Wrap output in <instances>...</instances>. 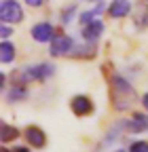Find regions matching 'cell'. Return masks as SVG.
Wrapping results in <instances>:
<instances>
[{
    "mask_svg": "<svg viewBox=\"0 0 148 152\" xmlns=\"http://www.w3.org/2000/svg\"><path fill=\"white\" fill-rule=\"evenodd\" d=\"M23 2L28 4V7H32V9H38V7H42L47 0H23Z\"/></svg>",
    "mask_w": 148,
    "mask_h": 152,
    "instance_id": "obj_19",
    "label": "cell"
},
{
    "mask_svg": "<svg viewBox=\"0 0 148 152\" xmlns=\"http://www.w3.org/2000/svg\"><path fill=\"white\" fill-rule=\"evenodd\" d=\"M110 97H112V108L116 112L131 110L136 104V89L125 76L112 74L110 76Z\"/></svg>",
    "mask_w": 148,
    "mask_h": 152,
    "instance_id": "obj_1",
    "label": "cell"
},
{
    "mask_svg": "<svg viewBox=\"0 0 148 152\" xmlns=\"http://www.w3.org/2000/svg\"><path fill=\"white\" fill-rule=\"evenodd\" d=\"M70 110L74 116H89V114H93L95 106H93V99L89 97V95H74V97L70 99Z\"/></svg>",
    "mask_w": 148,
    "mask_h": 152,
    "instance_id": "obj_5",
    "label": "cell"
},
{
    "mask_svg": "<svg viewBox=\"0 0 148 152\" xmlns=\"http://www.w3.org/2000/svg\"><path fill=\"white\" fill-rule=\"evenodd\" d=\"M23 17H26L23 7L17 2V0H2V2H0V21L2 23L15 26V23H21Z\"/></svg>",
    "mask_w": 148,
    "mask_h": 152,
    "instance_id": "obj_3",
    "label": "cell"
},
{
    "mask_svg": "<svg viewBox=\"0 0 148 152\" xmlns=\"http://www.w3.org/2000/svg\"><path fill=\"white\" fill-rule=\"evenodd\" d=\"M13 150H17V152H28V146H15Z\"/></svg>",
    "mask_w": 148,
    "mask_h": 152,
    "instance_id": "obj_21",
    "label": "cell"
},
{
    "mask_svg": "<svg viewBox=\"0 0 148 152\" xmlns=\"http://www.w3.org/2000/svg\"><path fill=\"white\" fill-rule=\"evenodd\" d=\"M133 26L136 30H146L148 28V2H140L133 7Z\"/></svg>",
    "mask_w": 148,
    "mask_h": 152,
    "instance_id": "obj_13",
    "label": "cell"
},
{
    "mask_svg": "<svg viewBox=\"0 0 148 152\" xmlns=\"http://www.w3.org/2000/svg\"><path fill=\"white\" fill-rule=\"evenodd\" d=\"M23 137L28 142V146L36 148V150H40L47 146V133L40 129V127H36V125H28L23 129Z\"/></svg>",
    "mask_w": 148,
    "mask_h": 152,
    "instance_id": "obj_7",
    "label": "cell"
},
{
    "mask_svg": "<svg viewBox=\"0 0 148 152\" xmlns=\"http://www.w3.org/2000/svg\"><path fill=\"white\" fill-rule=\"evenodd\" d=\"M30 34H32V38H34L36 42L45 45V42H51L57 32H55L53 23H49V21H38V23H34V26H32Z\"/></svg>",
    "mask_w": 148,
    "mask_h": 152,
    "instance_id": "obj_6",
    "label": "cell"
},
{
    "mask_svg": "<svg viewBox=\"0 0 148 152\" xmlns=\"http://www.w3.org/2000/svg\"><path fill=\"white\" fill-rule=\"evenodd\" d=\"M144 2H148V0H144Z\"/></svg>",
    "mask_w": 148,
    "mask_h": 152,
    "instance_id": "obj_22",
    "label": "cell"
},
{
    "mask_svg": "<svg viewBox=\"0 0 148 152\" xmlns=\"http://www.w3.org/2000/svg\"><path fill=\"white\" fill-rule=\"evenodd\" d=\"M131 11H133V7L129 0H112L108 4V15L112 19H123L127 15H131Z\"/></svg>",
    "mask_w": 148,
    "mask_h": 152,
    "instance_id": "obj_10",
    "label": "cell"
},
{
    "mask_svg": "<svg viewBox=\"0 0 148 152\" xmlns=\"http://www.w3.org/2000/svg\"><path fill=\"white\" fill-rule=\"evenodd\" d=\"M140 102H142V108L148 112V93H144V95H142V99H140Z\"/></svg>",
    "mask_w": 148,
    "mask_h": 152,
    "instance_id": "obj_20",
    "label": "cell"
},
{
    "mask_svg": "<svg viewBox=\"0 0 148 152\" xmlns=\"http://www.w3.org/2000/svg\"><path fill=\"white\" fill-rule=\"evenodd\" d=\"M129 150H131V152H148V142H144V140H133L131 144H129Z\"/></svg>",
    "mask_w": 148,
    "mask_h": 152,
    "instance_id": "obj_17",
    "label": "cell"
},
{
    "mask_svg": "<svg viewBox=\"0 0 148 152\" xmlns=\"http://www.w3.org/2000/svg\"><path fill=\"white\" fill-rule=\"evenodd\" d=\"M19 135H21V133H19V129H17V127L9 125V123H2V133H0V142H2V144L15 142Z\"/></svg>",
    "mask_w": 148,
    "mask_h": 152,
    "instance_id": "obj_15",
    "label": "cell"
},
{
    "mask_svg": "<svg viewBox=\"0 0 148 152\" xmlns=\"http://www.w3.org/2000/svg\"><path fill=\"white\" fill-rule=\"evenodd\" d=\"M13 34H15V30L11 28V23H2V26H0V38H2V40H9Z\"/></svg>",
    "mask_w": 148,
    "mask_h": 152,
    "instance_id": "obj_18",
    "label": "cell"
},
{
    "mask_svg": "<svg viewBox=\"0 0 148 152\" xmlns=\"http://www.w3.org/2000/svg\"><path fill=\"white\" fill-rule=\"evenodd\" d=\"M28 95H30L28 85L17 80V83H13V87L7 91V99H9L11 104H19V102H26V99H28Z\"/></svg>",
    "mask_w": 148,
    "mask_h": 152,
    "instance_id": "obj_12",
    "label": "cell"
},
{
    "mask_svg": "<svg viewBox=\"0 0 148 152\" xmlns=\"http://www.w3.org/2000/svg\"><path fill=\"white\" fill-rule=\"evenodd\" d=\"M91 2H93V0H91Z\"/></svg>",
    "mask_w": 148,
    "mask_h": 152,
    "instance_id": "obj_23",
    "label": "cell"
},
{
    "mask_svg": "<svg viewBox=\"0 0 148 152\" xmlns=\"http://www.w3.org/2000/svg\"><path fill=\"white\" fill-rule=\"evenodd\" d=\"M78 13V7L76 4H68V7H64V11H62V15H59V19H62V23L64 26H68V23H72V19H74V15Z\"/></svg>",
    "mask_w": 148,
    "mask_h": 152,
    "instance_id": "obj_16",
    "label": "cell"
},
{
    "mask_svg": "<svg viewBox=\"0 0 148 152\" xmlns=\"http://www.w3.org/2000/svg\"><path fill=\"white\" fill-rule=\"evenodd\" d=\"M55 74V66L53 64H32V66H26L21 72H19V83H45L47 78Z\"/></svg>",
    "mask_w": 148,
    "mask_h": 152,
    "instance_id": "obj_2",
    "label": "cell"
},
{
    "mask_svg": "<svg viewBox=\"0 0 148 152\" xmlns=\"http://www.w3.org/2000/svg\"><path fill=\"white\" fill-rule=\"evenodd\" d=\"M148 131V112H131L127 121V133H144Z\"/></svg>",
    "mask_w": 148,
    "mask_h": 152,
    "instance_id": "obj_9",
    "label": "cell"
},
{
    "mask_svg": "<svg viewBox=\"0 0 148 152\" xmlns=\"http://www.w3.org/2000/svg\"><path fill=\"white\" fill-rule=\"evenodd\" d=\"M97 55V45L95 42H87L85 45H78V47H74L72 53L68 57H74V59H93V57Z\"/></svg>",
    "mask_w": 148,
    "mask_h": 152,
    "instance_id": "obj_11",
    "label": "cell"
},
{
    "mask_svg": "<svg viewBox=\"0 0 148 152\" xmlns=\"http://www.w3.org/2000/svg\"><path fill=\"white\" fill-rule=\"evenodd\" d=\"M15 55H17V49L13 42H9V40L0 42V64L2 66H9L11 61H15Z\"/></svg>",
    "mask_w": 148,
    "mask_h": 152,
    "instance_id": "obj_14",
    "label": "cell"
},
{
    "mask_svg": "<svg viewBox=\"0 0 148 152\" xmlns=\"http://www.w3.org/2000/svg\"><path fill=\"white\" fill-rule=\"evenodd\" d=\"M74 47H76V45H74L72 36L57 32V34H55V38L49 42V53H51V57H66V55L72 53Z\"/></svg>",
    "mask_w": 148,
    "mask_h": 152,
    "instance_id": "obj_4",
    "label": "cell"
},
{
    "mask_svg": "<svg viewBox=\"0 0 148 152\" xmlns=\"http://www.w3.org/2000/svg\"><path fill=\"white\" fill-rule=\"evenodd\" d=\"M104 21L102 19H93L91 23H87V26H83V30H81V36H83V40H87V42H97L100 38H102V34H104Z\"/></svg>",
    "mask_w": 148,
    "mask_h": 152,
    "instance_id": "obj_8",
    "label": "cell"
}]
</instances>
